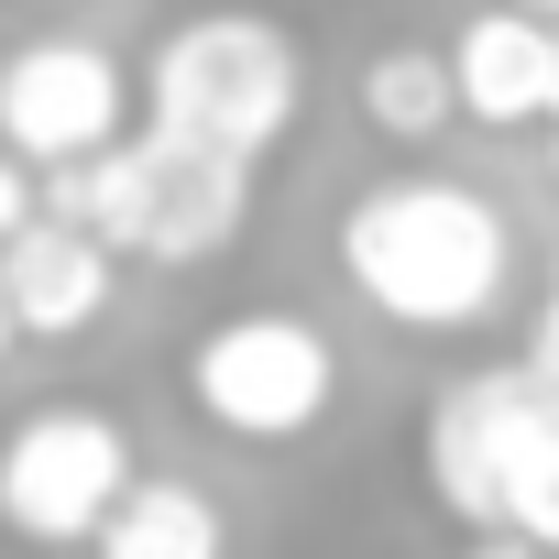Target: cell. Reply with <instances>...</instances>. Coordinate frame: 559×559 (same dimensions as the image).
I'll use <instances>...</instances> for the list:
<instances>
[{"label":"cell","instance_id":"obj_1","mask_svg":"<svg viewBox=\"0 0 559 559\" xmlns=\"http://www.w3.org/2000/svg\"><path fill=\"white\" fill-rule=\"evenodd\" d=\"M341 274L395 330H483L515 286V219L461 176H384L341 209Z\"/></svg>","mask_w":559,"mask_h":559},{"label":"cell","instance_id":"obj_2","mask_svg":"<svg viewBox=\"0 0 559 559\" xmlns=\"http://www.w3.org/2000/svg\"><path fill=\"white\" fill-rule=\"evenodd\" d=\"M34 209H56L88 241L143 252V263H209L252 219V165L209 154V143H176V132H143V143H99L78 165H45Z\"/></svg>","mask_w":559,"mask_h":559},{"label":"cell","instance_id":"obj_3","mask_svg":"<svg viewBox=\"0 0 559 559\" xmlns=\"http://www.w3.org/2000/svg\"><path fill=\"white\" fill-rule=\"evenodd\" d=\"M297 99H308V56L263 12H198L143 67V110H154L143 132H176V143H209L241 165H263L297 132Z\"/></svg>","mask_w":559,"mask_h":559},{"label":"cell","instance_id":"obj_4","mask_svg":"<svg viewBox=\"0 0 559 559\" xmlns=\"http://www.w3.org/2000/svg\"><path fill=\"white\" fill-rule=\"evenodd\" d=\"M330 395H341V352L297 308H241V319L198 330V352H187V406L219 439H263V450L308 439L330 417Z\"/></svg>","mask_w":559,"mask_h":559},{"label":"cell","instance_id":"obj_5","mask_svg":"<svg viewBox=\"0 0 559 559\" xmlns=\"http://www.w3.org/2000/svg\"><path fill=\"white\" fill-rule=\"evenodd\" d=\"M132 483V439L99 406H34L0 439V526L23 548H88Z\"/></svg>","mask_w":559,"mask_h":559},{"label":"cell","instance_id":"obj_6","mask_svg":"<svg viewBox=\"0 0 559 559\" xmlns=\"http://www.w3.org/2000/svg\"><path fill=\"white\" fill-rule=\"evenodd\" d=\"M121 110H132V78L88 34H34L0 56V154L12 165H78L121 143Z\"/></svg>","mask_w":559,"mask_h":559},{"label":"cell","instance_id":"obj_7","mask_svg":"<svg viewBox=\"0 0 559 559\" xmlns=\"http://www.w3.org/2000/svg\"><path fill=\"white\" fill-rule=\"evenodd\" d=\"M110 241H88L78 219L34 209L12 241H0V319H12V341H78L110 319Z\"/></svg>","mask_w":559,"mask_h":559},{"label":"cell","instance_id":"obj_8","mask_svg":"<svg viewBox=\"0 0 559 559\" xmlns=\"http://www.w3.org/2000/svg\"><path fill=\"white\" fill-rule=\"evenodd\" d=\"M537 406V373L515 362V373H461L439 406H428V493L472 526V537H493V483H504V439H515V417Z\"/></svg>","mask_w":559,"mask_h":559},{"label":"cell","instance_id":"obj_9","mask_svg":"<svg viewBox=\"0 0 559 559\" xmlns=\"http://www.w3.org/2000/svg\"><path fill=\"white\" fill-rule=\"evenodd\" d=\"M450 88H461V121H483V132L548 121V88H559V23L515 12V0L472 12V23L450 34Z\"/></svg>","mask_w":559,"mask_h":559},{"label":"cell","instance_id":"obj_10","mask_svg":"<svg viewBox=\"0 0 559 559\" xmlns=\"http://www.w3.org/2000/svg\"><path fill=\"white\" fill-rule=\"evenodd\" d=\"M99 559H230V526H219V504L198 493V483H165V472H132L121 483V504L99 515V537H88Z\"/></svg>","mask_w":559,"mask_h":559},{"label":"cell","instance_id":"obj_11","mask_svg":"<svg viewBox=\"0 0 559 559\" xmlns=\"http://www.w3.org/2000/svg\"><path fill=\"white\" fill-rule=\"evenodd\" d=\"M362 121L384 143H439L461 121V88H450V45H384L362 56Z\"/></svg>","mask_w":559,"mask_h":559},{"label":"cell","instance_id":"obj_12","mask_svg":"<svg viewBox=\"0 0 559 559\" xmlns=\"http://www.w3.org/2000/svg\"><path fill=\"white\" fill-rule=\"evenodd\" d=\"M493 537H526L559 559V395L537 384V406L504 439V483H493Z\"/></svg>","mask_w":559,"mask_h":559},{"label":"cell","instance_id":"obj_13","mask_svg":"<svg viewBox=\"0 0 559 559\" xmlns=\"http://www.w3.org/2000/svg\"><path fill=\"white\" fill-rule=\"evenodd\" d=\"M526 373H537V384L559 395V286L537 297V330H526Z\"/></svg>","mask_w":559,"mask_h":559},{"label":"cell","instance_id":"obj_14","mask_svg":"<svg viewBox=\"0 0 559 559\" xmlns=\"http://www.w3.org/2000/svg\"><path fill=\"white\" fill-rule=\"evenodd\" d=\"M515 12H537V23H559V0H515Z\"/></svg>","mask_w":559,"mask_h":559},{"label":"cell","instance_id":"obj_15","mask_svg":"<svg viewBox=\"0 0 559 559\" xmlns=\"http://www.w3.org/2000/svg\"><path fill=\"white\" fill-rule=\"evenodd\" d=\"M548 121H559V88H548Z\"/></svg>","mask_w":559,"mask_h":559},{"label":"cell","instance_id":"obj_16","mask_svg":"<svg viewBox=\"0 0 559 559\" xmlns=\"http://www.w3.org/2000/svg\"><path fill=\"white\" fill-rule=\"evenodd\" d=\"M548 176H559V143H548Z\"/></svg>","mask_w":559,"mask_h":559}]
</instances>
